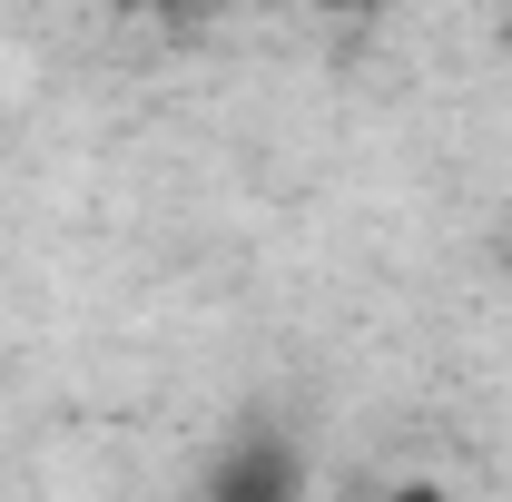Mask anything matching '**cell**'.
Listing matches in <instances>:
<instances>
[{"label": "cell", "mask_w": 512, "mask_h": 502, "mask_svg": "<svg viewBox=\"0 0 512 502\" xmlns=\"http://www.w3.org/2000/svg\"><path fill=\"white\" fill-rule=\"evenodd\" d=\"M128 20H158V30H197V20H217L227 0H119Z\"/></svg>", "instance_id": "cell-2"}, {"label": "cell", "mask_w": 512, "mask_h": 502, "mask_svg": "<svg viewBox=\"0 0 512 502\" xmlns=\"http://www.w3.org/2000/svg\"><path fill=\"white\" fill-rule=\"evenodd\" d=\"M316 10H384V0H316Z\"/></svg>", "instance_id": "cell-3"}, {"label": "cell", "mask_w": 512, "mask_h": 502, "mask_svg": "<svg viewBox=\"0 0 512 502\" xmlns=\"http://www.w3.org/2000/svg\"><path fill=\"white\" fill-rule=\"evenodd\" d=\"M503 286H512V237H503Z\"/></svg>", "instance_id": "cell-4"}, {"label": "cell", "mask_w": 512, "mask_h": 502, "mask_svg": "<svg viewBox=\"0 0 512 502\" xmlns=\"http://www.w3.org/2000/svg\"><path fill=\"white\" fill-rule=\"evenodd\" d=\"M296 483H306V463L286 453L276 424H237V443L207 463V493H217V502H286Z\"/></svg>", "instance_id": "cell-1"}]
</instances>
